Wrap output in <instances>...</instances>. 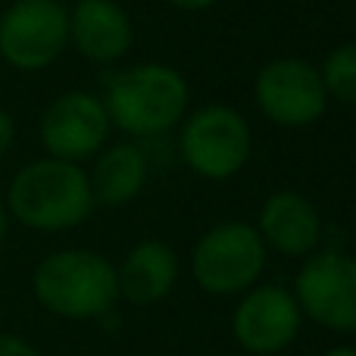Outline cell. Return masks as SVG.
Wrapping results in <instances>:
<instances>
[{
    "label": "cell",
    "instance_id": "6da1fadb",
    "mask_svg": "<svg viewBox=\"0 0 356 356\" xmlns=\"http://www.w3.org/2000/svg\"><path fill=\"white\" fill-rule=\"evenodd\" d=\"M188 81L172 66L141 63L104 81V106L116 129L135 138H156L184 119Z\"/></svg>",
    "mask_w": 356,
    "mask_h": 356
},
{
    "label": "cell",
    "instance_id": "7a4b0ae2",
    "mask_svg": "<svg viewBox=\"0 0 356 356\" xmlns=\"http://www.w3.org/2000/svg\"><path fill=\"white\" fill-rule=\"evenodd\" d=\"M10 213L22 225L38 232H63L85 222L94 209L91 178L79 163L66 160H35L19 169L10 184Z\"/></svg>",
    "mask_w": 356,
    "mask_h": 356
},
{
    "label": "cell",
    "instance_id": "3957f363",
    "mask_svg": "<svg viewBox=\"0 0 356 356\" xmlns=\"http://www.w3.org/2000/svg\"><path fill=\"white\" fill-rule=\"evenodd\" d=\"M35 294L44 309L63 319H100L116 303L119 278L100 253L60 250L38 266Z\"/></svg>",
    "mask_w": 356,
    "mask_h": 356
},
{
    "label": "cell",
    "instance_id": "277c9868",
    "mask_svg": "<svg viewBox=\"0 0 356 356\" xmlns=\"http://www.w3.org/2000/svg\"><path fill=\"white\" fill-rule=\"evenodd\" d=\"M266 269V244L247 222H222L194 247L191 272L207 294H241Z\"/></svg>",
    "mask_w": 356,
    "mask_h": 356
},
{
    "label": "cell",
    "instance_id": "5b68a950",
    "mask_svg": "<svg viewBox=\"0 0 356 356\" xmlns=\"http://www.w3.org/2000/svg\"><path fill=\"white\" fill-rule=\"evenodd\" d=\"M181 156L191 172L209 181L238 175L250 160L253 135L247 119L232 106H203L181 125Z\"/></svg>",
    "mask_w": 356,
    "mask_h": 356
},
{
    "label": "cell",
    "instance_id": "8992f818",
    "mask_svg": "<svg viewBox=\"0 0 356 356\" xmlns=\"http://www.w3.org/2000/svg\"><path fill=\"white\" fill-rule=\"evenodd\" d=\"M69 44V10L60 0H16L0 16V56L19 72L60 60Z\"/></svg>",
    "mask_w": 356,
    "mask_h": 356
},
{
    "label": "cell",
    "instance_id": "52a82bcc",
    "mask_svg": "<svg viewBox=\"0 0 356 356\" xmlns=\"http://www.w3.org/2000/svg\"><path fill=\"white\" fill-rule=\"evenodd\" d=\"M253 97L259 113L282 129H307L322 119L328 106V91L319 69L297 56L266 63L253 81Z\"/></svg>",
    "mask_w": 356,
    "mask_h": 356
},
{
    "label": "cell",
    "instance_id": "ba28073f",
    "mask_svg": "<svg viewBox=\"0 0 356 356\" xmlns=\"http://www.w3.org/2000/svg\"><path fill=\"white\" fill-rule=\"evenodd\" d=\"M300 313L332 332H356V259L344 253H316L294 282Z\"/></svg>",
    "mask_w": 356,
    "mask_h": 356
},
{
    "label": "cell",
    "instance_id": "9c48e42d",
    "mask_svg": "<svg viewBox=\"0 0 356 356\" xmlns=\"http://www.w3.org/2000/svg\"><path fill=\"white\" fill-rule=\"evenodd\" d=\"M110 129L104 100L88 91H66L44 110L41 144L54 160L79 163L104 147Z\"/></svg>",
    "mask_w": 356,
    "mask_h": 356
},
{
    "label": "cell",
    "instance_id": "30bf717a",
    "mask_svg": "<svg viewBox=\"0 0 356 356\" xmlns=\"http://www.w3.org/2000/svg\"><path fill=\"white\" fill-rule=\"evenodd\" d=\"M300 307L294 294L278 284L253 288L238 303L232 319V332L247 353L272 356L282 353L300 332Z\"/></svg>",
    "mask_w": 356,
    "mask_h": 356
},
{
    "label": "cell",
    "instance_id": "8fae6325",
    "mask_svg": "<svg viewBox=\"0 0 356 356\" xmlns=\"http://www.w3.org/2000/svg\"><path fill=\"white\" fill-rule=\"evenodd\" d=\"M69 41L85 60L116 63L135 41V25L116 0H75L69 13Z\"/></svg>",
    "mask_w": 356,
    "mask_h": 356
},
{
    "label": "cell",
    "instance_id": "7c38bea8",
    "mask_svg": "<svg viewBox=\"0 0 356 356\" xmlns=\"http://www.w3.org/2000/svg\"><path fill=\"white\" fill-rule=\"evenodd\" d=\"M259 238L284 257H307L322 238L319 209L297 191H275L259 209Z\"/></svg>",
    "mask_w": 356,
    "mask_h": 356
},
{
    "label": "cell",
    "instance_id": "4fadbf2b",
    "mask_svg": "<svg viewBox=\"0 0 356 356\" xmlns=\"http://www.w3.org/2000/svg\"><path fill=\"white\" fill-rule=\"evenodd\" d=\"M119 294L129 303L150 307L160 303L178 282V257L169 244L163 241H141L131 247L125 257L122 269L116 272Z\"/></svg>",
    "mask_w": 356,
    "mask_h": 356
},
{
    "label": "cell",
    "instance_id": "5bb4252c",
    "mask_svg": "<svg viewBox=\"0 0 356 356\" xmlns=\"http://www.w3.org/2000/svg\"><path fill=\"white\" fill-rule=\"evenodd\" d=\"M150 163L138 144H113L100 154L97 166L91 175V194L94 203L104 207H122L135 200L147 184Z\"/></svg>",
    "mask_w": 356,
    "mask_h": 356
},
{
    "label": "cell",
    "instance_id": "9a60e30c",
    "mask_svg": "<svg viewBox=\"0 0 356 356\" xmlns=\"http://www.w3.org/2000/svg\"><path fill=\"white\" fill-rule=\"evenodd\" d=\"M319 75L328 97H338L341 104H356V41L334 47L322 63Z\"/></svg>",
    "mask_w": 356,
    "mask_h": 356
},
{
    "label": "cell",
    "instance_id": "2e32d148",
    "mask_svg": "<svg viewBox=\"0 0 356 356\" xmlns=\"http://www.w3.org/2000/svg\"><path fill=\"white\" fill-rule=\"evenodd\" d=\"M0 356H41L29 341L16 338V334H0Z\"/></svg>",
    "mask_w": 356,
    "mask_h": 356
},
{
    "label": "cell",
    "instance_id": "e0dca14e",
    "mask_svg": "<svg viewBox=\"0 0 356 356\" xmlns=\"http://www.w3.org/2000/svg\"><path fill=\"white\" fill-rule=\"evenodd\" d=\"M13 138H16V122H13V116L3 110V106H0V156L10 150Z\"/></svg>",
    "mask_w": 356,
    "mask_h": 356
},
{
    "label": "cell",
    "instance_id": "ac0fdd59",
    "mask_svg": "<svg viewBox=\"0 0 356 356\" xmlns=\"http://www.w3.org/2000/svg\"><path fill=\"white\" fill-rule=\"evenodd\" d=\"M166 3L178 6V10H188V13H200V10H209L216 0H166Z\"/></svg>",
    "mask_w": 356,
    "mask_h": 356
},
{
    "label": "cell",
    "instance_id": "d6986e66",
    "mask_svg": "<svg viewBox=\"0 0 356 356\" xmlns=\"http://www.w3.org/2000/svg\"><path fill=\"white\" fill-rule=\"evenodd\" d=\"M322 356H356L353 347H332L328 353H322Z\"/></svg>",
    "mask_w": 356,
    "mask_h": 356
},
{
    "label": "cell",
    "instance_id": "ffe728a7",
    "mask_svg": "<svg viewBox=\"0 0 356 356\" xmlns=\"http://www.w3.org/2000/svg\"><path fill=\"white\" fill-rule=\"evenodd\" d=\"M6 225H10V222H6V209L0 207V247H3V241H6Z\"/></svg>",
    "mask_w": 356,
    "mask_h": 356
},
{
    "label": "cell",
    "instance_id": "44dd1931",
    "mask_svg": "<svg viewBox=\"0 0 356 356\" xmlns=\"http://www.w3.org/2000/svg\"><path fill=\"white\" fill-rule=\"evenodd\" d=\"M60 3H66V0H60Z\"/></svg>",
    "mask_w": 356,
    "mask_h": 356
}]
</instances>
